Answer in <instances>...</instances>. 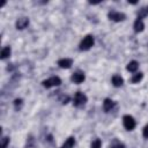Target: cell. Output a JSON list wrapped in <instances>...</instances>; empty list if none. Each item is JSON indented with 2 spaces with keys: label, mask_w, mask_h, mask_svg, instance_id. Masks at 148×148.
Listing matches in <instances>:
<instances>
[{
  "label": "cell",
  "mask_w": 148,
  "mask_h": 148,
  "mask_svg": "<svg viewBox=\"0 0 148 148\" xmlns=\"http://www.w3.org/2000/svg\"><path fill=\"white\" fill-rule=\"evenodd\" d=\"M108 17H109L110 20L114 21V22H120V21H124V20L126 18L125 14L119 13V12H110V13L108 14Z\"/></svg>",
  "instance_id": "5b68a950"
},
{
  "label": "cell",
  "mask_w": 148,
  "mask_h": 148,
  "mask_svg": "<svg viewBox=\"0 0 148 148\" xmlns=\"http://www.w3.org/2000/svg\"><path fill=\"white\" fill-rule=\"evenodd\" d=\"M71 80L74 82V83H81L84 81V74L81 73V72H75L73 73V75L71 76Z\"/></svg>",
  "instance_id": "52a82bcc"
},
{
  "label": "cell",
  "mask_w": 148,
  "mask_h": 148,
  "mask_svg": "<svg viewBox=\"0 0 148 148\" xmlns=\"http://www.w3.org/2000/svg\"><path fill=\"white\" fill-rule=\"evenodd\" d=\"M28 24H29V18L28 17H20L16 21V29L17 30H23L28 27Z\"/></svg>",
  "instance_id": "8992f818"
},
{
  "label": "cell",
  "mask_w": 148,
  "mask_h": 148,
  "mask_svg": "<svg viewBox=\"0 0 148 148\" xmlns=\"http://www.w3.org/2000/svg\"><path fill=\"white\" fill-rule=\"evenodd\" d=\"M8 143H9V138L3 136V138L1 139V148H7Z\"/></svg>",
  "instance_id": "ac0fdd59"
},
{
  "label": "cell",
  "mask_w": 148,
  "mask_h": 148,
  "mask_svg": "<svg viewBox=\"0 0 148 148\" xmlns=\"http://www.w3.org/2000/svg\"><path fill=\"white\" fill-rule=\"evenodd\" d=\"M22 104H23V102H22V99H20V98H17V99H15V102H14V105H15V109L18 111L21 108H22Z\"/></svg>",
  "instance_id": "d6986e66"
},
{
  "label": "cell",
  "mask_w": 148,
  "mask_h": 148,
  "mask_svg": "<svg viewBox=\"0 0 148 148\" xmlns=\"http://www.w3.org/2000/svg\"><path fill=\"white\" fill-rule=\"evenodd\" d=\"M10 52H12V50H10L9 46L3 47L2 51H1V59H6V58H8V57L10 56Z\"/></svg>",
  "instance_id": "5bb4252c"
},
{
  "label": "cell",
  "mask_w": 148,
  "mask_h": 148,
  "mask_svg": "<svg viewBox=\"0 0 148 148\" xmlns=\"http://www.w3.org/2000/svg\"><path fill=\"white\" fill-rule=\"evenodd\" d=\"M138 67H139V62L135 61V60H132V61L128 62V65H127L126 68H127L128 72H135L138 69Z\"/></svg>",
  "instance_id": "4fadbf2b"
},
{
  "label": "cell",
  "mask_w": 148,
  "mask_h": 148,
  "mask_svg": "<svg viewBox=\"0 0 148 148\" xmlns=\"http://www.w3.org/2000/svg\"><path fill=\"white\" fill-rule=\"evenodd\" d=\"M123 123H124V127H125L127 131H132V130H134V127H135V120H134V118H133L132 116H130V114L124 116Z\"/></svg>",
  "instance_id": "3957f363"
},
{
  "label": "cell",
  "mask_w": 148,
  "mask_h": 148,
  "mask_svg": "<svg viewBox=\"0 0 148 148\" xmlns=\"http://www.w3.org/2000/svg\"><path fill=\"white\" fill-rule=\"evenodd\" d=\"M142 135L145 139H148V125H146L143 127V131H142Z\"/></svg>",
  "instance_id": "44dd1931"
},
{
  "label": "cell",
  "mask_w": 148,
  "mask_h": 148,
  "mask_svg": "<svg viewBox=\"0 0 148 148\" xmlns=\"http://www.w3.org/2000/svg\"><path fill=\"white\" fill-rule=\"evenodd\" d=\"M61 83V80L58 77V76H52L47 80H44L43 81V86L45 88H52V87H57Z\"/></svg>",
  "instance_id": "277c9868"
},
{
  "label": "cell",
  "mask_w": 148,
  "mask_h": 148,
  "mask_svg": "<svg viewBox=\"0 0 148 148\" xmlns=\"http://www.w3.org/2000/svg\"><path fill=\"white\" fill-rule=\"evenodd\" d=\"M110 148H125V146L121 143V142H118V141H114L111 146H110Z\"/></svg>",
  "instance_id": "ffe728a7"
},
{
  "label": "cell",
  "mask_w": 148,
  "mask_h": 148,
  "mask_svg": "<svg viewBox=\"0 0 148 148\" xmlns=\"http://www.w3.org/2000/svg\"><path fill=\"white\" fill-rule=\"evenodd\" d=\"M101 146H102L101 140H99V139H96V140H94V141H92V143H91L90 148H101Z\"/></svg>",
  "instance_id": "e0dca14e"
},
{
  "label": "cell",
  "mask_w": 148,
  "mask_h": 148,
  "mask_svg": "<svg viewBox=\"0 0 148 148\" xmlns=\"http://www.w3.org/2000/svg\"><path fill=\"white\" fill-rule=\"evenodd\" d=\"M86 103H87V96H86L84 94L77 91V92L74 95V98H73V104H74V106L80 108V106H83Z\"/></svg>",
  "instance_id": "7a4b0ae2"
},
{
  "label": "cell",
  "mask_w": 148,
  "mask_h": 148,
  "mask_svg": "<svg viewBox=\"0 0 148 148\" xmlns=\"http://www.w3.org/2000/svg\"><path fill=\"white\" fill-rule=\"evenodd\" d=\"M72 64H73V60L69 58H64V59H60L58 61V65L61 68H69L72 66Z\"/></svg>",
  "instance_id": "ba28073f"
},
{
  "label": "cell",
  "mask_w": 148,
  "mask_h": 148,
  "mask_svg": "<svg viewBox=\"0 0 148 148\" xmlns=\"http://www.w3.org/2000/svg\"><path fill=\"white\" fill-rule=\"evenodd\" d=\"M94 45V37L91 35H87L80 43V50L81 51H88Z\"/></svg>",
  "instance_id": "6da1fadb"
},
{
  "label": "cell",
  "mask_w": 148,
  "mask_h": 148,
  "mask_svg": "<svg viewBox=\"0 0 148 148\" xmlns=\"http://www.w3.org/2000/svg\"><path fill=\"white\" fill-rule=\"evenodd\" d=\"M142 77H143V74H142V73H136V74H134V75L132 76L131 82H132V83H139V82L142 80Z\"/></svg>",
  "instance_id": "9a60e30c"
},
{
  "label": "cell",
  "mask_w": 148,
  "mask_h": 148,
  "mask_svg": "<svg viewBox=\"0 0 148 148\" xmlns=\"http://www.w3.org/2000/svg\"><path fill=\"white\" fill-rule=\"evenodd\" d=\"M113 108H114V102H113L112 99H110V98H105V99H104V103H103V109H104V111H105V112H109V111H111Z\"/></svg>",
  "instance_id": "9c48e42d"
},
{
  "label": "cell",
  "mask_w": 148,
  "mask_h": 148,
  "mask_svg": "<svg viewBox=\"0 0 148 148\" xmlns=\"http://www.w3.org/2000/svg\"><path fill=\"white\" fill-rule=\"evenodd\" d=\"M143 28H145V24H143L142 20L141 18H136L135 22H134V31L135 32H141L143 30Z\"/></svg>",
  "instance_id": "30bf717a"
},
{
  "label": "cell",
  "mask_w": 148,
  "mask_h": 148,
  "mask_svg": "<svg viewBox=\"0 0 148 148\" xmlns=\"http://www.w3.org/2000/svg\"><path fill=\"white\" fill-rule=\"evenodd\" d=\"M74 145H75V139H74L73 136H69V138L62 143V146H61L60 148H73Z\"/></svg>",
  "instance_id": "8fae6325"
},
{
  "label": "cell",
  "mask_w": 148,
  "mask_h": 148,
  "mask_svg": "<svg viewBox=\"0 0 148 148\" xmlns=\"http://www.w3.org/2000/svg\"><path fill=\"white\" fill-rule=\"evenodd\" d=\"M112 83H113L114 87H120V86H123L124 80H123V77L119 76V75H113V76H112Z\"/></svg>",
  "instance_id": "7c38bea8"
},
{
  "label": "cell",
  "mask_w": 148,
  "mask_h": 148,
  "mask_svg": "<svg viewBox=\"0 0 148 148\" xmlns=\"http://www.w3.org/2000/svg\"><path fill=\"white\" fill-rule=\"evenodd\" d=\"M148 15V7H142L139 12H138V18H143Z\"/></svg>",
  "instance_id": "2e32d148"
}]
</instances>
